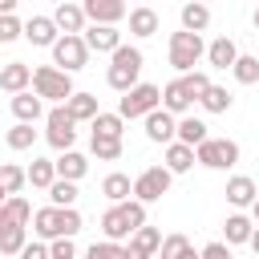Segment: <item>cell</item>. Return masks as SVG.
<instances>
[{"label":"cell","instance_id":"obj_44","mask_svg":"<svg viewBox=\"0 0 259 259\" xmlns=\"http://www.w3.org/2000/svg\"><path fill=\"white\" fill-rule=\"evenodd\" d=\"M186 243H190V239L174 231V235H166V239H162V247H158V255H162V259H174V255H178V251H182Z\"/></svg>","mask_w":259,"mask_h":259},{"label":"cell","instance_id":"obj_15","mask_svg":"<svg viewBox=\"0 0 259 259\" xmlns=\"http://www.w3.org/2000/svg\"><path fill=\"white\" fill-rule=\"evenodd\" d=\"M24 40L36 45V49H53V45L61 40V32H57L53 16H28V20H24Z\"/></svg>","mask_w":259,"mask_h":259},{"label":"cell","instance_id":"obj_41","mask_svg":"<svg viewBox=\"0 0 259 259\" xmlns=\"http://www.w3.org/2000/svg\"><path fill=\"white\" fill-rule=\"evenodd\" d=\"M24 243H28V227H20V231H4V235H0V255H20Z\"/></svg>","mask_w":259,"mask_h":259},{"label":"cell","instance_id":"obj_22","mask_svg":"<svg viewBox=\"0 0 259 259\" xmlns=\"http://www.w3.org/2000/svg\"><path fill=\"white\" fill-rule=\"evenodd\" d=\"M210 138V125L202 121V117H178V130H174V142H182V146H190V150H198L202 142Z\"/></svg>","mask_w":259,"mask_h":259},{"label":"cell","instance_id":"obj_5","mask_svg":"<svg viewBox=\"0 0 259 259\" xmlns=\"http://www.w3.org/2000/svg\"><path fill=\"white\" fill-rule=\"evenodd\" d=\"M154 109H162V89L158 85H150V81H138L130 93H121V101H117V117L125 121H134V117H146V113H154Z\"/></svg>","mask_w":259,"mask_h":259},{"label":"cell","instance_id":"obj_38","mask_svg":"<svg viewBox=\"0 0 259 259\" xmlns=\"http://www.w3.org/2000/svg\"><path fill=\"white\" fill-rule=\"evenodd\" d=\"M178 81H182V89L190 93V101H198V97H202V93H206V89L214 85L206 69H194V73H186V77H178Z\"/></svg>","mask_w":259,"mask_h":259},{"label":"cell","instance_id":"obj_24","mask_svg":"<svg viewBox=\"0 0 259 259\" xmlns=\"http://www.w3.org/2000/svg\"><path fill=\"white\" fill-rule=\"evenodd\" d=\"M101 194L109 198V206H117V202H130V198H134V178H130V174H121V170H113V174H105V182H101Z\"/></svg>","mask_w":259,"mask_h":259},{"label":"cell","instance_id":"obj_10","mask_svg":"<svg viewBox=\"0 0 259 259\" xmlns=\"http://www.w3.org/2000/svg\"><path fill=\"white\" fill-rule=\"evenodd\" d=\"M81 12H85V20H93V24H109V28H117V20L130 16V8H125L121 0H85Z\"/></svg>","mask_w":259,"mask_h":259},{"label":"cell","instance_id":"obj_40","mask_svg":"<svg viewBox=\"0 0 259 259\" xmlns=\"http://www.w3.org/2000/svg\"><path fill=\"white\" fill-rule=\"evenodd\" d=\"M77 231H81V210H77V206L57 210V239H73Z\"/></svg>","mask_w":259,"mask_h":259},{"label":"cell","instance_id":"obj_48","mask_svg":"<svg viewBox=\"0 0 259 259\" xmlns=\"http://www.w3.org/2000/svg\"><path fill=\"white\" fill-rule=\"evenodd\" d=\"M174 259H198V251H194V247H190V243H186V247H182V251H178V255H174Z\"/></svg>","mask_w":259,"mask_h":259},{"label":"cell","instance_id":"obj_36","mask_svg":"<svg viewBox=\"0 0 259 259\" xmlns=\"http://www.w3.org/2000/svg\"><path fill=\"white\" fill-rule=\"evenodd\" d=\"M231 73H235V81H239V85H255V81H259V57L239 53V61L231 65Z\"/></svg>","mask_w":259,"mask_h":259},{"label":"cell","instance_id":"obj_51","mask_svg":"<svg viewBox=\"0 0 259 259\" xmlns=\"http://www.w3.org/2000/svg\"><path fill=\"white\" fill-rule=\"evenodd\" d=\"M4 202H8V194H4V190H0V206H4Z\"/></svg>","mask_w":259,"mask_h":259},{"label":"cell","instance_id":"obj_17","mask_svg":"<svg viewBox=\"0 0 259 259\" xmlns=\"http://www.w3.org/2000/svg\"><path fill=\"white\" fill-rule=\"evenodd\" d=\"M227 202L235 206V210H247L255 198H259V186H255V178H247V174H235V178H227Z\"/></svg>","mask_w":259,"mask_h":259},{"label":"cell","instance_id":"obj_19","mask_svg":"<svg viewBox=\"0 0 259 259\" xmlns=\"http://www.w3.org/2000/svg\"><path fill=\"white\" fill-rule=\"evenodd\" d=\"M12 117H16L20 125H36V121L45 117V101H40L32 89H24V93L12 97Z\"/></svg>","mask_w":259,"mask_h":259},{"label":"cell","instance_id":"obj_50","mask_svg":"<svg viewBox=\"0 0 259 259\" xmlns=\"http://www.w3.org/2000/svg\"><path fill=\"white\" fill-rule=\"evenodd\" d=\"M247 247H251V251L259 255V227H255V235H251V243H247Z\"/></svg>","mask_w":259,"mask_h":259},{"label":"cell","instance_id":"obj_39","mask_svg":"<svg viewBox=\"0 0 259 259\" xmlns=\"http://www.w3.org/2000/svg\"><path fill=\"white\" fill-rule=\"evenodd\" d=\"M4 142H8V150H32V146H36V130L16 121V125L4 134Z\"/></svg>","mask_w":259,"mask_h":259},{"label":"cell","instance_id":"obj_27","mask_svg":"<svg viewBox=\"0 0 259 259\" xmlns=\"http://www.w3.org/2000/svg\"><path fill=\"white\" fill-rule=\"evenodd\" d=\"M65 113H69V117L81 125V121H93L101 109H97V97H93V93H81V89H77V93L65 101Z\"/></svg>","mask_w":259,"mask_h":259},{"label":"cell","instance_id":"obj_2","mask_svg":"<svg viewBox=\"0 0 259 259\" xmlns=\"http://www.w3.org/2000/svg\"><path fill=\"white\" fill-rule=\"evenodd\" d=\"M142 65H146L142 49H138V45H121V49L109 57V69H105V81H109V89H117V93H130V89L142 81Z\"/></svg>","mask_w":259,"mask_h":259},{"label":"cell","instance_id":"obj_23","mask_svg":"<svg viewBox=\"0 0 259 259\" xmlns=\"http://www.w3.org/2000/svg\"><path fill=\"white\" fill-rule=\"evenodd\" d=\"M190 105H194V101H190V93L182 89V81H178V77L162 85V109H166L170 117H178V113L186 117V113H190Z\"/></svg>","mask_w":259,"mask_h":259},{"label":"cell","instance_id":"obj_13","mask_svg":"<svg viewBox=\"0 0 259 259\" xmlns=\"http://www.w3.org/2000/svg\"><path fill=\"white\" fill-rule=\"evenodd\" d=\"M81 40H85V49L89 53H117L121 49V32L117 28H109V24H89L85 32H81Z\"/></svg>","mask_w":259,"mask_h":259},{"label":"cell","instance_id":"obj_14","mask_svg":"<svg viewBox=\"0 0 259 259\" xmlns=\"http://www.w3.org/2000/svg\"><path fill=\"white\" fill-rule=\"evenodd\" d=\"M142 130H146V138H150V142L170 146V142H174V130H178V117H170L166 109H154V113H146V117H142Z\"/></svg>","mask_w":259,"mask_h":259},{"label":"cell","instance_id":"obj_34","mask_svg":"<svg viewBox=\"0 0 259 259\" xmlns=\"http://www.w3.org/2000/svg\"><path fill=\"white\" fill-rule=\"evenodd\" d=\"M24 186H28V178H24V170H20L16 162H4V166H0V190H4L8 198H16V194H20Z\"/></svg>","mask_w":259,"mask_h":259},{"label":"cell","instance_id":"obj_46","mask_svg":"<svg viewBox=\"0 0 259 259\" xmlns=\"http://www.w3.org/2000/svg\"><path fill=\"white\" fill-rule=\"evenodd\" d=\"M198 259H231V247H227L223 239H214V243H206V247L198 251Z\"/></svg>","mask_w":259,"mask_h":259},{"label":"cell","instance_id":"obj_35","mask_svg":"<svg viewBox=\"0 0 259 259\" xmlns=\"http://www.w3.org/2000/svg\"><path fill=\"white\" fill-rule=\"evenodd\" d=\"M49 206H57V210H65V206H77V182H53L49 186Z\"/></svg>","mask_w":259,"mask_h":259},{"label":"cell","instance_id":"obj_18","mask_svg":"<svg viewBox=\"0 0 259 259\" xmlns=\"http://www.w3.org/2000/svg\"><path fill=\"white\" fill-rule=\"evenodd\" d=\"M0 89L4 93H24V89H32V69L24 65V61H8L4 69H0Z\"/></svg>","mask_w":259,"mask_h":259},{"label":"cell","instance_id":"obj_26","mask_svg":"<svg viewBox=\"0 0 259 259\" xmlns=\"http://www.w3.org/2000/svg\"><path fill=\"white\" fill-rule=\"evenodd\" d=\"M178 16H182V32H194V36H202L206 24H210V8L198 4V0H194V4H182Z\"/></svg>","mask_w":259,"mask_h":259},{"label":"cell","instance_id":"obj_42","mask_svg":"<svg viewBox=\"0 0 259 259\" xmlns=\"http://www.w3.org/2000/svg\"><path fill=\"white\" fill-rule=\"evenodd\" d=\"M20 36H24L20 16H0V45H12V40H20Z\"/></svg>","mask_w":259,"mask_h":259},{"label":"cell","instance_id":"obj_52","mask_svg":"<svg viewBox=\"0 0 259 259\" xmlns=\"http://www.w3.org/2000/svg\"><path fill=\"white\" fill-rule=\"evenodd\" d=\"M251 20H255V28H259V8H255V16H251Z\"/></svg>","mask_w":259,"mask_h":259},{"label":"cell","instance_id":"obj_53","mask_svg":"<svg viewBox=\"0 0 259 259\" xmlns=\"http://www.w3.org/2000/svg\"><path fill=\"white\" fill-rule=\"evenodd\" d=\"M154 259H162V255H154Z\"/></svg>","mask_w":259,"mask_h":259},{"label":"cell","instance_id":"obj_21","mask_svg":"<svg viewBox=\"0 0 259 259\" xmlns=\"http://www.w3.org/2000/svg\"><path fill=\"white\" fill-rule=\"evenodd\" d=\"M210 69H231L235 61H239V45L231 40V36H214L210 45H206V57H202Z\"/></svg>","mask_w":259,"mask_h":259},{"label":"cell","instance_id":"obj_6","mask_svg":"<svg viewBox=\"0 0 259 259\" xmlns=\"http://www.w3.org/2000/svg\"><path fill=\"white\" fill-rule=\"evenodd\" d=\"M45 142H49L57 154L73 150V142H77V121L65 113V105H53V109L45 113Z\"/></svg>","mask_w":259,"mask_h":259},{"label":"cell","instance_id":"obj_25","mask_svg":"<svg viewBox=\"0 0 259 259\" xmlns=\"http://www.w3.org/2000/svg\"><path fill=\"white\" fill-rule=\"evenodd\" d=\"M223 243L227 247H239V243H251V235H255V223L243 214V210H235V214H227V223H223Z\"/></svg>","mask_w":259,"mask_h":259},{"label":"cell","instance_id":"obj_8","mask_svg":"<svg viewBox=\"0 0 259 259\" xmlns=\"http://www.w3.org/2000/svg\"><path fill=\"white\" fill-rule=\"evenodd\" d=\"M170 182H174V174H170L166 166H146V170L134 178V202H142V206L158 202L162 194H170Z\"/></svg>","mask_w":259,"mask_h":259},{"label":"cell","instance_id":"obj_30","mask_svg":"<svg viewBox=\"0 0 259 259\" xmlns=\"http://www.w3.org/2000/svg\"><path fill=\"white\" fill-rule=\"evenodd\" d=\"M32 235H36V243H53L57 239V206L32 210Z\"/></svg>","mask_w":259,"mask_h":259},{"label":"cell","instance_id":"obj_29","mask_svg":"<svg viewBox=\"0 0 259 259\" xmlns=\"http://www.w3.org/2000/svg\"><path fill=\"white\" fill-rule=\"evenodd\" d=\"M130 32L134 36H154L158 32V12L150 8V4H142V8H130Z\"/></svg>","mask_w":259,"mask_h":259},{"label":"cell","instance_id":"obj_7","mask_svg":"<svg viewBox=\"0 0 259 259\" xmlns=\"http://www.w3.org/2000/svg\"><path fill=\"white\" fill-rule=\"evenodd\" d=\"M194 162L206 166V170H231L239 162V142H231V138H206L194 150Z\"/></svg>","mask_w":259,"mask_h":259},{"label":"cell","instance_id":"obj_49","mask_svg":"<svg viewBox=\"0 0 259 259\" xmlns=\"http://www.w3.org/2000/svg\"><path fill=\"white\" fill-rule=\"evenodd\" d=\"M247 219H251V223H255V227H259V198H255V202H251V206H247Z\"/></svg>","mask_w":259,"mask_h":259},{"label":"cell","instance_id":"obj_9","mask_svg":"<svg viewBox=\"0 0 259 259\" xmlns=\"http://www.w3.org/2000/svg\"><path fill=\"white\" fill-rule=\"evenodd\" d=\"M85 61H89V49H85L81 36H61L53 45V69H61V73L73 77L77 69H85Z\"/></svg>","mask_w":259,"mask_h":259},{"label":"cell","instance_id":"obj_16","mask_svg":"<svg viewBox=\"0 0 259 259\" xmlns=\"http://www.w3.org/2000/svg\"><path fill=\"white\" fill-rule=\"evenodd\" d=\"M28 223H32V206H28L24 194H16V198H8V202L0 206V235H4V231H20V227H28Z\"/></svg>","mask_w":259,"mask_h":259},{"label":"cell","instance_id":"obj_3","mask_svg":"<svg viewBox=\"0 0 259 259\" xmlns=\"http://www.w3.org/2000/svg\"><path fill=\"white\" fill-rule=\"evenodd\" d=\"M32 93H36L40 101L65 105L77 89H73V77H69V73H61V69H53V65H36V69H32Z\"/></svg>","mask_w":259,"mask_h":259},{"label":"cell","instance_id":"obj_43","mask_svg":"<svg viewBox=\"0 0 259 259\" xmlns=\"http://www.w3.org/2000/svg\"><path fill=\"white\" fill-rule=\"evenodd\" d=\"M85 259H121V243H89L85 247Z\"/></svg>","mask_w":259,"mask_h":259},{"label":"cell","instance_id":"obj_12","mask_svg":"<svg viewBox=\"0 0 259 259\" xmlns=\"http://www.w3.org/2000/svg\"><path fill=\"white\" fill-rule=\"evenodd\" d=\"M53 24H57L61 36H81V32H85V12H81V4L61 0V4L53 8Z\"/></svg>","mask_w":259,"mask_h":259},{"label":"cell","instance_id":"obj_1","mask_svg":"<svg viewBox=\"0 0 259 259\" xmlns=\"http://www.w3.org/2000/svg\"><path fill=\"white\" fill-rule=\"evenodd\" d=\"M146 227V206L142 202H117V206H109L105 214H101V235H105V243H121V239H134L138 231Z\"/></svg>","mask_w":259,"mask_h":259},{"label":"cell","instance_id":"obj_31","mask_svg":"<svg viewBox=\"0 0 259 259\" xmlns=\"http://www.w3.org/2000/svg\"><path fill=\"white\" fill-rule=\"evenodd\" d=\"M198 105H202L206 113H227V109L235 105V97H231V89H227V85H210V89L198 97Z\"/></svg>","mask_w":259,"mask_h":259},{"label":"cell","instance_id":"obj_4","mask_svg":"<svg viewBox=\"0 0 259 259\" xmlns=\"http://www.w3.org/2000/svg\"><path fill=\"white\" fill-rule=\"evenodd\" d=\"M206 57V40L202 36H194V32H170V65L178 69V77H186V73H194V65Z\"/></svg>","mask_w":259,"mask_h":259},{"label":"cell","instance_id":"obj_37","mask_svg":"<svg viewBox=\"0 0 259 259\" xmlns=\"http://www.w3.org/2000/svg\"><path fill=\"white\" fill-rule=\"evenodd\" d=\"M89 154L97 162H117L121 158V142L117 138H89Z\"/></svg>","mask_w":259,"mask_h":259},{"label":"cell","instance_id":"obj_28","mask_svg":"<svg viewBox=\"0 0 259 259\" xmlns=\"http://www.w3.org/2000/svg\"><path fill=\"white\" fill-rule=\"evenodd\" d=\"M162 166H166L170 174H186V170H194V150L182 146V142H170L166 154H162Z\"/></svg>","mask_w":259,"mask_h":259},{"label":"cell","instance_id":"obj_32","mask_svg":"<svg viewBox=\"0 0 259 259\" xmlns=\"http://www.w3.org/2000/svg\"><path fill=\"white\" fill-rule=\"evenodd\" d=\"M89 130H93L89 138H117V142H121V134H125V121H121L117 113H97V117L89 121Z\"/></svg>","mask_w":259,"mask_h":259},{"label":"cell","instance_id":"obj_33","mask_svg":"<svg viewBox=\"0 0 259 259\" xmlns=\"http://www.w3.org/2000/svg\"><path fill=\"white\" fill-rule=\"evenodd\" d=\"M24 178H28V186L49 190V186L57 182V170H53V162H49V158H32V166L24 170Z\"/></svg>","mask_w":259,"mask_h":259},{"label":"cell","instance_id":"obj_11","mask_svg":"<svg viewBox=\"0 0 259 259\" xmlns=\"http://www.w3.org/2000/svg\"><path fill=\"white\" fill-rule=\"evenodd\" d=\"M158 247H162V231L146 223V227H142V231L121 247V259H154V255H158Z\"/></svg>","mask_w":259,"mask_h":259},{"label":"cell","instance_id":"obj_20","mask_svg":"<svg viewBox=\"0 0 259 259\" xmlns=\"http://www.w3.org/2000/svg\"><path fill=\"white\" fill-rule=\"evenodd\" d=\"M53 170H57V178H61V182H81V178H85V170H89V158H85V154H77V150H65V154H57V158H53Z\"/></svg>","mask_w":259,"mask_h":259},{"label":"cell","instance_id":"obj_47","mask_svg":"<svg viewBox=\"0 0 259 259\" xmlns=\"http://www.w3.org/2000/svg\"><path fill=\"white\" fill-rule=\"evenodd\" d=\"M16 259H49V243H36V239H32V243H24V251H20Z\"/></svg>","mask_w":259,"mask_h":259},{"label":"cell","instance_id":"obj_45","mask_svg":"<svg viewBox=\"0 0 259 259\" xmlns=\"http://www.w3.org/2000/svg\"><path fill=\"white\" fill-rule=\"evenodd\" d=\"M49 259H77V243L73 239H53L49 243Z\"/></svg>","mask_w":259,"mask_h":259}]
</instances>
